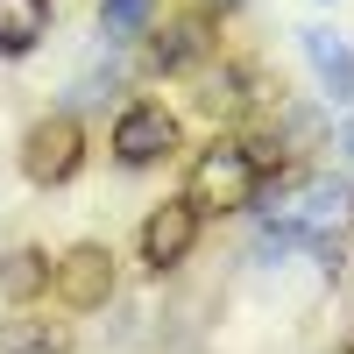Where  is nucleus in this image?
<instances>
[{"mask_svg":"<svg viewBox=\"0 0 354 354\" xmlns=\"http://www.w3.org/2000/svg\"><path fill=\"white\" fill-rule=\"evenodd\" d=\"M0 290H8V298L50 290V255H36V248H15V255H8V270H0Z\"/></svg>","mask_w":354,"mask_h":354,"instance_id":"obj_10","label":"nucleus"},{"mask_svg":"<svg viewBox=\"0 0 354 354\" xmlns=\"http://www.w3.org/2000/svg\"><path fill=\"white\" fill-rule=\"evenodd\" d=\"M277 156H262V142H205L192 177H185V198L198 205V220L205 213H248V205L262 198V177H270Z\"/></svg>","mask_w":354,"mask_h":354,"instance_id":"obj_2","label":"nucleus"},{"mask_svg":"<svg viewBox=\"0 0 354 354\" xmlns=\"http://www.w3.org/2000/svg\"><path fill=\"white\" fill-rule=\"evenodd\" d=\"M340 142H347V156H354V128H347V135H340Z\"/></svg>","mask_w":354,"mask_h":354,"instance_id":"obj_12","label":"nucleus"},{"mask_svg":"<svg viewBox=\"0 0 354 354\" xmlns=\"http://www.w3.org/2000/svg\"><path fill=\"white\" fill-rule=\"evenodd\" d=\"M149 8L156 0H100V28L106 36H135V28L149 21Z\"/></svg>","mask_w":354,"mask_h":354,"instance_id":"obj_11","label":"nucleus"},{"mask_svg":"<svg viewBox=\"0 0 354 354\" xmlns=\"http://www.w3.org/2000/svg\"><path fill=\"white\" fill-rule=\"evenodd\" d=\"M50 290H57V305H71V312H93L113 298V255L100 241H78L50 262Z\"/></svg>","mask_w":354,"mask_h":354,"instance_id":"obj_4","label":"nucleus"},{"mask_svg":"<svg viewBox=\"0 0 354 354\" xmlns=\"http://www.w3.org/2000/svg\"><path fill=\"white\" fill-rule=\"evenodd\" d=\"M305 57H312V71L319 85H326L333 100H354V43L333 36V28H305Z\"/></svg>","mask_w":354,"mask_h":354,"instance_id":"obj_7","label":"nucleus"},{"mask_svg":"<svg viewBox=\"0 0 354 354\" xmlns=\"http://www.w3.org/2000/svg\"><path fill=\"white\" fill-rule=\"evenodd\" d=\"M50 36V0H0V57H28Z\"/></svg>","mask_w":354,"mask_h":354,"instance_id":"obj_8","label":"nucleus"},{"mask_svg":"<svg viewBox=\"0 0 354 354\" xmlns=\"http://www.w3.org/2000/svg\"><path fill=\"white\" fill-rule=\"evenodd\" d=\"M198 50H205V28H198V21H170L163 36H156V50H149V64H156V71H185Z\"/></svg>","mask_w":354,"mask_h":354,"instance_id":"obj_9","label":"nucleus"},{"mask_svg":"<svg viewBox=\"0 0 354 354\" xmlns=\"http://www.w3.org/2000/svg\"><path fill=\"white\" fill-rule=\"evenodd\" d=\"M85 163V128L71 121V113H50V121H36L21 135V170L28 185H71Z\"/></svg>","mask_w":354,"mask_h":354,"instance_id":"obj_3","label":"nucleus"},{"mask_svg":"<svg viewBox=\"0 0 354 354\" xmlns=\"http://www.w3.org/2000/svg\"><path fill=\"white\" fill-rule=\"evenodd\" d=\"M347 354H354V347H347Z\"/></svg>","mask_w":354,"mask_h":354,"instance_id":"obj_13","label":"nucleus"},{"mask_svg":"<svg viewBox=\"0 0 354 354\" xmlns=\"http://www.w3.org/2000/svg\"><path fill=\"white\" fill-rule=\"evenodd\" d=\"M354 227V185L347 177H333V170H312V177H298L270 213H262V241H255V255H319V270H333L340 277V234Z\"/></svg>","mask_w":354,"mask_h":354,"instance_id":"obj_1","label":"nucleus"},{"mask_svg":"<svg viewBox=\"0 0 354 354\" xmlns=\"http://www.w3.org/2000/svg\"><path fill=\"white\" fill-rule=\"evenodd\" d=\"M177 149V113L163 100H135L121 121H113V156H121L128 170H149Z\"/></svg>","mask_w":354,"mask_h":354,"instance_id":"obj_5","label":"nucleus"},{"mask_svg":"<svg viewBox=\"0 0 354 354\" xmlns=\"http://www.w3.org/2000/svg\"><path fill=\"white\" fill-rule=\"evenodd\" d=\"M192 241H198V205L192 198H163L149 220H142V262L163 277V270H177V262L192 255Z\"/></svg>","mask_w":354,"mask_h":354,"instance_id":"obj_6","label":"nucleus"}]
</instances>
